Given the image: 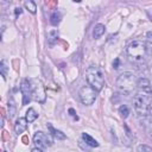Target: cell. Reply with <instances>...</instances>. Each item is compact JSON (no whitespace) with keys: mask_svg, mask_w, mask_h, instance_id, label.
<instances>
[{"mask_svg":"<svg viewBox=\"0 0 152 152\" xmlns=\"http://www.w3.org/2000/svg\"><path fill=\"white\" fill-rule=\"evenodd\" d=\"M137 77L133 72L125 71L116 78V88L120 93L125 95H131L137 88Z\"/></svg>","mask_w":152,"mask_h":152,"instance_id":"1","label":"cell"},{"mask_svg":"<svg viewBox=\"0 0 152 152\" xmlns=\"http://www.w3.org/2000/svg\"><path fill=\"white\" fill-rule=\"evenodd\" d=\"M86 80L88 82V86H90L96 91H100L104 86V75L102 70L96 65H90L87 68Z\"/></svg>","mask_w":152,"mask_h":152,"instance_id":"2","label":"cell"},{"mask_svg":"<svg viewBox=\"0 0 152 152\" xmlns=\"http://www.w3.org/2000/svg\"><path fill=\"white\" fill-rule=\"evenodd\" d=\"M146 55V48L145 42L141 39H135L131 42L127 46V56L132 63H141L144 61V57Z\"/></svg>","mask_w":152,"mask_h":152,"instance_id":"3","label":"cell"},{"mask_svg":"<svg viewBox=\"0 0 152 152\" xmlns=\"http://www.w3.org/2000/svg\"><path fill=\"white\" fill-rule=\"evenodd\" d=\"M150 94L146 93H138L133 97V108L135 114L139 118H144L148 113V107H150Z\"/></svg>","mask_w":152,"mask_h":152,"instance_id":"4","label":"cell"},{"mask_svg":"<svg viewBox=\"0 0 152 152\" xmlns=\"http://www.w3.org/2000/svg\"><path fill=\"white\" fill-rule=\"evenodd\" d=\"M31 82V87H32V96L37 102L43 103L46 99V94H45V88L42 83V81L39 78H32L30 80Z\"/></svg>","mask_w":152,"mask_h":152,"instance_id":"5","label":"cell"},{"mask_svg":"<svg viewBox=\"0 0 152 152\" xmlns=\"http://www.w3.org/2000/svg\"><path fill=\"white\" fill-rule=\"evenodd\" d=\"M78 95H80V99H81L82 103L86 104V106L93 104L96 100V90H94L90 86L82 87L78 91Z\"/></svg>","mask_w":152,"mask_h":152,"instance_id":"6","label":"cell"},{"mask_svg":"<svg viewBox=\"0 0 152 152\" xmlns=\"http://www.w3.org/2000/svg\"><path fill=\"white\" fill-rule=\"evenodd\" d=\"M33 142L36 145V147L40 148V150H44L48 146H50L52 144V140L50 139V137L48 134H45L44 132H36L34 135H33Z\"/></svg>","mask_w":152,"mask_h":152,"instance_id":"7","label":"cell"},{"mask_svg":"<svg viewBox=\"0 0 152 152\" xmlns=\"http://www.w3.org/2000/svg\"><path fill=\"white\" fill-rule=\"evenodd\" d=\"M20 90L23 94V104H27L31 101V96H32V87H31V82L26 78H24L21 81L20 84Z\"/></svg>","mask_w":152,"mask_h":152,"instance_id":"8","label":"cell"},{"mask_svg":"<svg viewBox=\"0 0 152 152\" xmlns=\"http://www.w3.org/2000/svg\"><path fill=\"white\" fill-rule=\"evenodd\" d=\"M26 128H27V120H26V118H19V119H17V121L14 124V131H15V133L17 134H21V133H24L26 131Z\"/></svg>","mask_w":152,"mask_h":152,"instance_id":"9","label":"cell"},{"mask_svg":"<svg viewBox=\"0 0 152 152\" xmlns=\"http://www.w3.org/2000/svg\"><path fill=\"white\" fill-rule=\"evenodd\" d=\"M137 87H138L140 90H142V93L151 94V82H150L147 78H140V80H138Z\"/></svg>","mask_w":152,"mask_h":152,"instance_id":"10","label":"cell"},{"mask_svg":"<svg viewBox=\"0 0 152 152\" xmlns=\"http://www.w3.org/2000/svg\"><path fill=\"white\" fill-rule=\"evenodd\" d=\"M48 129H49L50 134H51L53 138H56L57 140H64V139H66V135H65L62 131L53 128V126H52L51 124H48Z\"/></svg>","mask_w":152,"mask_h":152,"instance_id":"11","label":"cell"},{"mask_svg":"<svg viewBox=\"0 0 152 152\" xmlns=\"http://www.w3.org/2000/svg\"><path fill=\"white\" fill-rule=\"evenodd\" d=\"M82 139H83V141H84L88 146H90V147H97V146H99V142H97L91 135H89L88 133H82Z\"/></svg>","mask_w":152,"mask_h":152,"instance_id":"12","label":"cell"},{"mask_svg":"<svg viewBox=\"0 0 152 152\" xmlns=\"http://www.w3.org/2000/svg\"><path fill=\"white\" fill-rule=\"evenodd\" d=\"M104 31H106L104 25H103V24H97V25H95V27H94L93 37H94L95 39H97V38H100V37L104 33Z\"/></svg>","mask_w":152,"mask_h":152,"instance_id":"13","label":"cell"},{"mask_svg":"<svg viewBox=\"0 0 152 152\" xmlns=\"http://www.w3.org/2000/svg\"><path fill=\"white\" fill-rule=\"evenodd\" d=\"M145 48H146V53L151 56L152 55V32H147V34H146Z\"/></svg>","mask_w":152,"mask_h":152,"instance_id":"14","label":"cell"},{"mask_svg":"<svg viewBox=\"0 0 152 152\" xmlns=\"http://www.w3.org/2000/svg\"><path fill=\"white\" fill-rule=\"evenodd\" d=\"M26 120H27V122H33L37 118H38V113L33 109V108H28L27 109V112H26Z\"/></svg>","mask_w":152,"mask_h":152,"instance_id":"15","label":"cell"},{"mask_svg":"<svg viewBox=\"0 0 152 152\" xmlns=\"http://www.w3.org/2000/svg\"><path fill=\"white\" fill-rule=\"evenodd\" d=\"M57 39H58V32L56 30L50 31L49 34H48V42H49V44L50 45H53L57 42Z\"/></svg>","mask_w":152,"mask_h":152,"instance_id":"16","label":"cell"},{"mask_svg":"<svg viewBox=\"0 0 152 152\" xmlns=\"http://www.w3.org/2000/svg\"><path fill=\"white\" fill-rule=\"evenodd\" d=\"M59 20H61V13L58 11H55L50 17V21L52 25H57L59 23Z\"/></svg>","mask_w":152,"mask_h":152,"instance_id":"17","label":"cell"},{"mask_svg":"<svg viewBox=\"0 0 152 152\" xmlns=\"http://www.w3.org/2000/svg\"><path fill=\"white\" fill-rule=\"evenodd\" d=\"M25 7L32 13V14H34L36 12H37V5H36V2H33V1H25Z\"/></svg>","mask_w":152,"mask_h":152,"instance_id":"18","label":"cell"},{"mask_svg":"<svg viewBox=\"0 0 152 152\" xmlns=\"http://www.w3.org/2000/svg\"><path fill=\"white\" fill-rule=\"evenodd\" d=\"M119 114L121 115V118L126 119V118L128 116V114H129V109H128V107H127L126 104L120 106V108H119Z\"/></svg>","mask_w":152,"mask_h":152,"instance_id":"19","label":"cell"},{"mask_svg":"<svg viewBox=\"0 0 152 152\" xmlns=\"http://www.w3.org/2000/svg\"><path fill=\"white\" fill-rule=\"evenodd\" d=\"M137 152H152V148L147 145H139L137 147Z\"/></svg>","mask_w":152,"mask_h":152,"instance_id":"20","label":"cell"},{"mask_svg":"<svg viewBox=\"0 0 152 152\" xmlns=\"http://www.w3.org/2000/svg\"><path fill=\"white\" fill-rule=\"evenodd\" d=\"M0 70H1V75L4 76V78H6V75H7V66L5 64V61H1L0 63Z\"/></svg>","mask_w":152,"mask_h":152,"instance_id":"21","label":"cell"},{"mask_svg":"<svg viewBox=\"0 0 152 152\" xmlns=\"http://www.w3.org/2000/svg\"><path fill=\"white\" fill-rule=\"evenodd\" d=\"M147 115H148L150 122L152 124V100H151V102H150V107H148V113H147Z\"/></svg>","mask_w":152,"mask_h":152,"instance_id":"22","label":"cell"},{"mask_svg":"<svg viewBox=\"0 0 152 152\" xmlns=\"http://www.w3.org/2000/svg\"><path fill=\"white\" fill-rule=\"evenodd\" d=\"M69 113H70V115H71V116H72L75 120H78V116L76 115V112H75L72 108H69Z\"/></svg>","mask_w":152,"mask_h":152,"instance_id":"23","label":"cell"},{"mask_svg":"<svg viewBox=\"0 0 152 152\" xmlns=\"http://www.w3.org/2000/svg\"><path fill=\"white\" fill-rule=\"evenodd\" d=\"M119 62H120L119 58H115V59H114V62H113V68H114V69H118V68H119Z\"/></svg>","mask_w":152,"mask_h":152,"instance_id":"24","label":"cell"},{"mask_svg":"<svg viewBox=\"0 0 152 152\" xmlns=\"http://www.w3.org/2000/svg\"><path fill=\"white\" fill-rule=\"evenodd\" d=\"M147 14H148V18H150V20L152 21V8H148V10H147Z\"/></svg>","mask_w":152,"mask_h":152,"instance_id":"25","label":"cell"},{"mask_svg":"<svg viewBox=\"0 0 152 152\" xmlns=\"http://www.w3.org/2000/svg\"><path fill=\"white\" fill-rule=\"evenodd\" d=\"M31 152H43V150H40V148H38V147H34V148H32Z\"/></svg>","mask_w":152,"mask_h":152,"instance_id":"26","label":"cell"},{"mask_svg":"<svg viewBox=\"0 0 152 152\" xmlns=\"http://www.w3.org/2000/svg\"><path fill=\"white\" fill-rule=\"evenodd\" d=\"M20 13H21V8H20V7H17V8H15V14L18 15V14H20Z\"/></svg>","mask_w":152,"mask_h":152,"instance_id":"27","label":"cell"},{"mask_svg":"<svg viewBox=\"0 0 152 152\" xmlns=\"http://www.w3.org/2000/svg\"><path fill=\"white\" fill-rule=\"evenodd\" d=\"M5 152H6V151H5Z\"/></svg>","mask_w":152,"mask_h":152,"instance_id":"28","label":"cell"}]
</instances>
